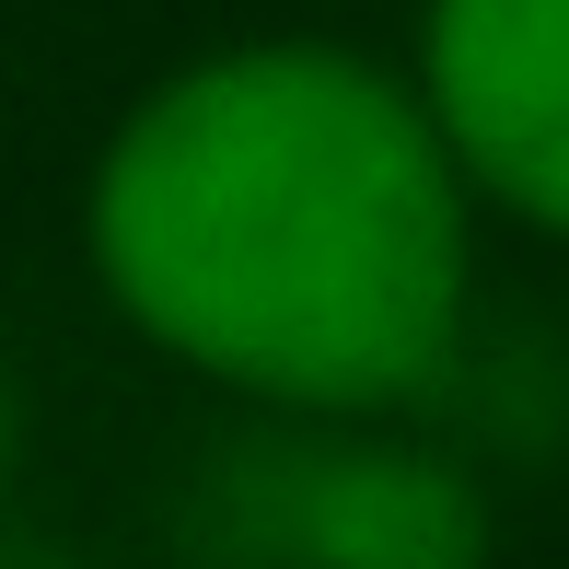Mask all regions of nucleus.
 Wrapping results in <instances>:
<instances>
[{
    "label": "nucleus",
    "mask_w": 569,
    "mask_h": 569,
    "mask_svg": "<svg viewBox=\"0 0 569 569\" xmlns=\"http://www.w3.org/2000/svg\"><path fill=\"white\" fill-rule=\"evenodd\" d=\"M93 268L140 338L221 383L396 407L453 360L465 174L383 70L338 47H232L117 128Z\"/></svg>",
    "instance_id": "1"
},
{
    "label": "nucleus",
    "mask_w": 569,
    "mask_h": 569,
    "mask_svg": "<svg viewBox=\"0 0 569 569\" xmlns=\"http://www.w3.org/2000/svg\"><path fill=\"white\" fill-rule=\"evenodd\" d=\"M0 477H12V372H0Z\"/></svg>",
    "instance_id": "3"
},
{
    "label": "nucleus",
    "mask_w": 569,
    "mask_h": 569,
    "mask_svg": "<svg viewBox=\"0 0 569 569\" xmlns=\"http://www.w3.org/2000/svg\"><path fill=\"white\" fill-rule=\"evenodd\" d=\"M419 59L453 174L569 232V0H430Z\"/></svg>",
    "instance_id": "2"
}]
</instances>
